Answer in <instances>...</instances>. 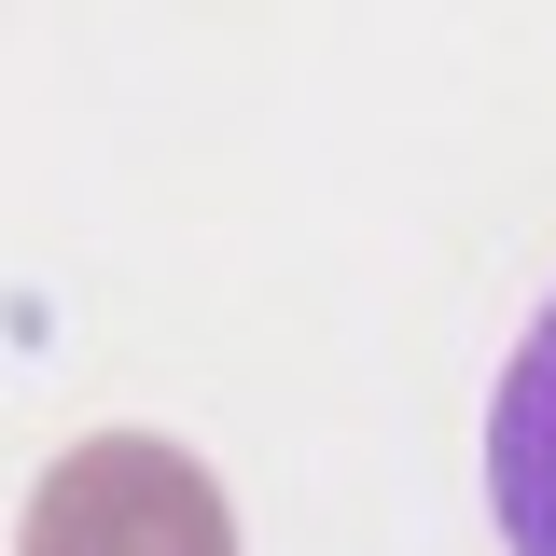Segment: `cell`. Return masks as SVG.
Segmentation results:
<instances>
[{"label":"cell","mask_w":556,"mask_h":556,"mask_svg":"<svg viewBox=\"0 0 556 556\" xmlns=\"http://www.w3.org/2000/svg\"><path fill=\"white\" fill-rule=\"evenodd\" d=\"M14 556H237V501L167 431H84L56 473L28 486Z\"/></svg>","instance_id":"obj_1"},{"label":"cell","mask_w":556,"mask_h":556,"mask_svg":"<svg viewBox=\"0 0 556 556\" xmlns=\"http://www.w3.org/2000/svg\"><path fill=\"white\" fill-rule=\"evenodd\" d=\"M486 501H501V543L515 556H556V292L515 334L501 390H486Z\"/></svg>","instance_id":"obj_2"}]
</instances>
